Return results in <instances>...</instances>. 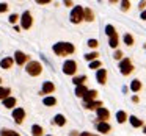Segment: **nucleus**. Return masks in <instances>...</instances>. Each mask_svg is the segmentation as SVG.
Masks as SVG:
<instances>
[{
    "label": "nucleus",
    "mask_w": 146,
    "mask_h": 136,
    "mask_svg": "<svg viewBox=\"0 0 146 136\" xmlns=\"http://www.w3.org/2000/svg\"><path fill=\"white\" fill-rule=\"evenodd\" d=\"M54 52L58 57H66V55H71L76 52V47H74L71 42H57L54 45Z\"/></svg>",
    "instance_id": "obj_1"
},
{
    "label": "nucleus",
    "mask_w": 146,
    "mask_h": 136,
    "mask_svg": "<svg viewBox=\"0 0 146 136\" xmlns=\"http://www.w3.org/2000/svg\"><path fill=\"white\" fill-rule=\"evenodd\" d=\"M25 70H27V74H29V75L38 77L39 74L42 72V66H41V63H39V61H30V63L27 64Z\"/></svg>",
    "instance_id": "obj_2"
},
{
    "label": "nucleus",
    "mask_w": 146,
    "mask_h": 136,
    "mask_svg": "<svg viewBox=\"0 0 146 136\" xmlns=\"http://www.w3.org/2000/svg\"><path fill=\"white\" fill-rule=\"evenodd\" d=\"M83 20V7H74V10L71 11V22L72 24H80Z\"/></svg>",
    "instance_id": "obj_3"
},
{
    "label": "nucleus",
    "mask_w": 146,
    "mask_h": 136,
    "mask_svg": "<svg viewBox=\"0 0 146 136\" xmlns=\"http://www.w3.org/2000/svg\"><path fill=\"white\" fill-rule=\"evenodd\" d=\"M76 70H77V63L74 60H68V61H64V64H63V72L66 74V75H74L76 74Z\"/></svg>",
    "instance_id": "obj_4"
},
{
    "label": "nucleus",
    "mask_w": 146,
    "mask_h": 136,
    "mask_svg": "<svg viewBox=\"0 0 146 136\" xmlns=\"http://www.w3.org/2000/svg\"><path fill=\"white\" fill-rule=\"evenodd\" d=\"M119 70H121L123 75H129V74L133 70V66H132V63H130L129 58H124V60L119 63Z\"/></svg>",
    "instance_id": "obj_5"
},
{
    "label": "nucleus",
    "mask_w": 146,
    "mask_h": 136,
    "mask_svg": "<svg viewBox=\"0 0 146 136\" xmlns=\"http://www.w3.org/2000/svg\"><path fill=\"white\" fill-rule=\"evenodd\" d=\"M32 24H33L32 14H30L29 11H25V13L22 14V17H21V25H22L24 30H29L30 27H32Z\"/></svg>",
    "instance_id": "obj_6"
},
{
    "label": "nucleus",
    "mask_w": 146,
    "mask_h": 136,
    "mask_svg": "<svg viewBox=\"0 0 146 136\" xmlns=\"http://www.w3.org/2000/svg\"><path fill=\"white\" fill-rule=\"evenodd\" d=\"M13 119L16 124L24 122V119H25V111H24V108H14L13 110Z\"/></svg>",
    "instance_id": "obj_7"
},
{
    "label": "nucleus",
    "mask_w": 146,
    "mask_h": 136,
    "mask_svg": "<svg viewBox=\"0 0 146 136\" xmlns=\"http://www.w3.org/2000/svg\"><path fill=\"white\" fill-rule=\"evenodd\" d=\"M27 60H29V55H25L24 52L17 50L16 53H14V61H16L19 66H24V63H27Z\"/></svg>",
    "instance_id": "obj_8"
},
{
    "label": "nucleus",
    "mask_w": 146,
    "mask_h": 136,
    "mask_svg": "<svg viewBox=\"0 0 146 136\" xmlns=\"http://www.w3.org/2000/svg\"><path fill=\"white\" fill-rule=\"evenodd\" d=\"M96 111H98V117L101 119V122H107V119L110 117V113H108L107 108L101 106V108H98Z\"/></svg>",
    "instance_id": "obj_9"
},
{
    "label": "nucleus",
    "mask_w": 146,
    "mask_h": 136,
    "mask_svg": "<svg viewBox=\"0 0 146 136\" xmlns=\"http://www.w3.org/2000/svg\"><path fill=\"white\" fill-rule=\"evenodd\" d=\"M96 80H98V83H101V85H105V81H107V70L99 69L98 74H96Z\"/></svg>",
    "instance_id": "obj_10"
},
{
    "label": "nucleus",
    "mask_w": 146,
    "mask_h": 136,
    "mask_svg": "<svg viewBox=\"0 0 146 136\" xmlns=\"http://www.w3.org/2000/svg\"><path fill=\"white\" fill-rule=\"evenodd\" d=\"M13 64H14V60L11 57L3 58V60L0 61V67H2V69H11V67H13Z\"/></svg>",
    "instance_id": "obj_11"
},
{
    "label": "nucleus",
    "mask_w": 146,
    "mask_h": 136,
    "mask_svg": "<svg viewBox=\"0 0 146 136\" xmlns=\"http://www.w3.org/2000/svg\"><path fill=\"white\" fill-rule=\"evenodd\" d=\"M55 91V86L52 81H44V85H42V91L41 94H50V92Z\"/></svg>",
    "instance_id": "obj_12"
},
{
    "label": "nucleus",
    "mask_w": 146,
    "mask_h": 136,
    "mask_svg": "<svg viewBox=\"0 0 146 136\" xmlns=\"http://www.w3.org/2000/svg\"><path fill=\"white\" fill-rule=\"evenodd\" d=\"M96 97H98V91L91 89V91H86V94L83 95V100L85 102H94Z\"/></svg>",
    "instance_id": "obj_13"
},
{
    "label": "nucleus",
    "mask_w": 146,
    "mask_h": 136,
    "mask_svg": "<svg viewBox=\"0 0 146 136\" xmlns=\"http://www.w3.org/2000/svg\"><path fill=\"white\" fill-rule=\"evenodd\" d=\"M83 19L88 20V22L94 20V13L91 11V8H83Z\"/></svg>",
    "instance_id": "obj_14"
},
{
    "label": "nucleus",
    "mask_w": 146,
    "mask_h": 136,
    "mask_svg": "<svg viewBox=\"0 0 146 136\" xmlns=\"http://www.w3.org/2000/svg\"><path fill=\"white\" fill-rule=\"evenodd\" d=\"M101 106H102V102H85L86 110H98Z\"/></svg>",
    "instance_id": "obj_15"
},
{
    "label": "nucleus",
    "mask_w": 146,
    "mask_h": 136,
    "mask_svg": "<svg viewBox=\"0 0 146 136\" xmlns=\"http://www.w3.org/2000/svg\"><path fill=\"white\" fill-rule=\"evenodd\" d=\"M129 120H130V124H132V127H135V128H138V127H141V125H143V120H141V119H138L137 116H130V117H129Z\"/></svg>",
    "instance_id": "obj_16"
},
{
    "label": "nucleus",
    "mask_w": 146,
    "mask_h": 136,
    "mask_svg": "<svg viewBox=\"0 0 146 136\" xmlns=\"http://www.w3.org/2000/svg\"><path fill=\"white\" fill-rule=\"evenodd\" d=\"M98 131H101V133H108V131H110V125H108L107 122H99V124H98Z\"/></svg>",
    "instance_id": "obj_17"
},
{
    "label": "nucleus",
    "mask_w": 146,
    "mask_h": 136,
    "mask_svg": "<svg viewBox=\"0 0 146 136\" xmlns=\"http://www.w3.org/2000/svg\"><path fill=\"white\" fill-rule=\"evenodd\" d=\"M14 105H16V99L14 97H7L3 100V106L5 108H14Z\"/></svg>",
    "instance_id": "obj_18"
},
{
    "label": "nucleus",
    "mask_w": 146,
    "mask_h": 136,
    "mask_svg": "<svg viewBox=\"0 0 146 136\" xmlns=\"http://www.w3.org/2000/svg\"><path fill=\"white\" fill-rule=\"evenodd\" d=\"M130 89H132L133 92H138L140 89H141V81H140V80H133V81L130 83Z\"/></svg>",
    "instance_id": "obj_19"
},
{
    "label": "nucleus",
    "mask_w": 146,
    "mask_h": 136,
    "mask_svg": "<svg viewBox=\"0 0 146 136\" xmlns=\"http://www.w3.org/2000/svg\"><path fill=\"white\" fill-rule=\"evenodd\" d=\"M86 91H88V89H86V86H77L76 88V95L77 97H83V95L86 94Z\"/></svg>",
    "instance_id": "obj_20"
},
{
    "label": "nucleus",
    "mask_w": 146,
    "mask_h": 136,
    "mask_svg": "<svg viewBox=\"0 0 146 136\" xmlns=\"http://www.w3.org/2000/svg\"><path fill=\"white\" fill-rule=\"evenodd\" d=\"M10 94H11L10 88H0V99H2V100H5L7 97H10Z\"/></svg>",
    "instance_id": "obj_21"
},
{
    "label": "nucleus",
    "mask_w": 146,
    "mask_h": 136,
    "mask_svg": "<svg viewBox=\"0 0 146 136\" xmlns=\"http://www.w3.org/2000/svg\"><path fill=\"white\" fill-rule=\"evenodd\" d=\"M116 120L119 124H124L127 120V114L124 113V111H118V113H116Z\"/></svg>",
    "instance_id": "obj_22"
},
{
    "label": "nucleus",
    "mask_w": 146,
    "mask_h": 136,
    "mask_svg": "<svg viewBox=\"0 0 146 136\" xmlns=\"http://www.w3.org/2000/svg\"><path fill=\"white\" fill-rule=\"evenodd\" d=\"M32 135H33V136H42V127L33 125V127H32Z\"/></svg>",
    "instance_id": "obj_23"
},
{
    "label": "nucleus",
    "mask_w": 146,
    "mask_h": 136,
    "mask_svg": "<svg viewBox=\"0 0 146 136\" xmlns=\"http://www.w3.org/2000/svg\"><path fill=\"white\" fill-rule=\"evenodd\" d=\"M55 124L60 125V127H63L64 124H66V119H64L63 114H57V116H55Z\"/></svg>",
    "instance_id": "obj_24"
},
{
    "label": "nucleus",
    "mask_w": 146,
    "mask_h": 136,
    "mask_svg": "<svg viewBox=\"0 0 146 136\" xmlns=\"http://www.w3.org/2000/svg\"><path fill=\"white\" fill-rule=\"evenodd\" d=\"M108 45H110V47H113V49L118 47V35L110 36V39H108Z\"/></svg>",
    "instance_id": "obj_25"
},
{
    "label": "nucleus",
    "mask_w": 146,
    "mask_h": 136,
    "mask_svg": "<svg viewBox=\"0 0 146 136\" xmlns=\"http://www.w3.org/2000/svg\"><path fill=\"white\" fill-rule=\"evenodd\" d=\"M74 85H77V86H82L83 85V81H86V77L85 75H82V77H74Z\"/></svg>",
    "instance_id": "obj_26"
},
{
    "label": "nucleus",
    "mask_w": 146,
    "mask_h": 136,
    "mask_svg": "<svg viewBox=\"0 0 146 136\" xmlns=\"http://www.w3.org/2000/svg\"><path fill=\"white\" fill-rule=\"evenodd\" d=\"M42 102H44L46 106H54V105L57 103V99H54V97H46Z\"/></svg>",
    "instance_id": "obj_27"
},
{
    "label": "nucleus",
    "mask_w": 146,
    "mask_h": 136,
    "mask_svg": "<svg viewBox=\"0 0 146 136\" xmlns=\"http://www.w3.org/2000/svg\"><path fill=\"white\" fill-rule=\"evenodd\" d=\"M98 57H99V53L93 52V53H86V55H85V60L91 63V61H96V58H98Z\"/></svg>",
    "instance_id": "obj_28"
},
{
    "label": "nucleus",
    "mask_w": 146,
    "mask_h": 136,
    "mask_svg": "<svg viewBox=\"0 0 146 136\" xmlns=\"http://www.w3.org/2000/svg\"><path fill=\"white\" fill-rule=\"evenodd\" d=\"M105 33H107L108 36L116 35V32H115V27H113V25H107V27H105Z\"/></svg>",
    "instance_id": "obj_29"
},
{
    "label": "nucleus",
    "mask_w": 146,
    "mask_h": 136,
    "mask_svg": "<svg viewBox=\"0 0 146 136\" xmlns=\"http://www.w3.org/2000/svg\"><path fill=\"white\" fill-rule=\"evenodd\" d=\"M124 42H126L127 45H132V44H133V38H132V35H129V33H127V35H124Z\"/></svg>",
    "instance_id": "obj_30"
},
{
    "label": "nucleus",
    "mask_w": 146,
    "mask_h": 136,
    "mask_svg": "<svg viewBox=\"0 0 146 136\" xmlns=\"http://www.w3.org/2000/svg\"><path fill=\"white\" fill-rule=\"evenodd\" d=\"M99 67H101V61H91V63H90V69H99Z\"/></svg>",
    "instance_id": "obj_31"
},
{
    "label": "nucleus",
    "mask_w": 146,
    "mask_h": 136,
    "mask_svg": "<svg viewBox=\"0 0 146 136\" xmlns=\"http://www.w3.org/2000/svg\"><path fill=\"white\" fill-rule=\"evenodd\" d=\"M11 133H13V130H8V128L0 130V136H11Z\"/></svg>",
    "instance_id": "obj_32"
},
{
    "label": "nucleus",
    "mask_w": 146,
    "mask_h": 136,
    "mask_svg": "<svg viewBox=\"0 0 146 136\" xmlns=\"http://www.w3.org/2000/svg\"><path fill=\"white\" fill-rule=\"evenodd\" d=\"M86 44H88V45H90V47H91V49H96V47H98V45H99V42L96 41V39H90V41L86 42Z\"/></svg>",
    "instance_id": "obj_33"
},
{
    "label": "nucleus",
    "mask_w": 146,
    "mask_h": 136,
    "mask_svg": "<svg viewBox=\"0 0 146 136\" xmlns=\"http://www.w3.org/2000/svg\"><path fill=\"white\" fill-rule=\"evenodd\" d=\"M129 8H130V2H127V0H126V2L121 3V10H123V11H127Z\"/></svg>",
    "instance_id": "obj_34"
},
{
    "label": "nucleus",
    "mask_w": 146,
    "mask_h": 136,
    "mask_svg": "<svg viewBox=\"0 0 146 136\" xmlns=\"http://www.w3.org/2000/svg\"><path fill=\"white\" fill-rule=\"evenodd\" d=\"M17 19H19V16H17V14H11V16H10V22L11 24H16Z\"/></svg>",
    "instance_id": "obj_35"
},
{
    "label": "nucleus",
    "mask_w": 146,
    "mask_h": 136,
    "mask_svg": "<svg viewBox=\"0 0 146 136\" xmlns=\"http://www.w3.org/2000/svg\"><path fill=\"white\" fill-rule=\"evenodd\" d=\"M113 58H115V60H121V58H123V53H121L119 50H116V52H115V55H113Z\"/></svg>",
    "instance_id": "obj_36"
},
{
    "label": "nucleus",
    "mask_w": 146,
    "mask_h": 136,
    "mask_svg": "<svg viewBox=\"0 0 146 136\" xmlns=\"http://www.w3.org/2000/svg\"><path fill=\"white\" fill-rule=\"evenodd\" d=\"M8 10V5L7 3H0V13H5Z\"/></svg>",
    "instance_id": "obj_37"
},
{
    "label": "nucleus",
    "mask_w": 146,
    "mask_h": 136,
    "mask_svg": "<svg viewBox=\"0 0 146 136\" xmlns=\"http://www.w3.org/2000/svg\"><path fill=\"white\" fill-rule=\"evenodd\" d=\"M39 5H46V3H49V0H36Z\"/></svg>",
    "instance_id": "obj_38"
},
{
    "label": "nucleus",
    "mask_w": 146,
    "mask_h": 136,
    "mask_svg": "<svg viewBox=\"0 0 146 136\" xmlns=\"http://www.w3.org/2000/svg\"><path fill=\"white\" fill-rule=\"evenodd\" d=\"M145 7H146V2H140V10H143Z\"/></svg>",
    "instance_id": "obj_39"
},
{
    "label": "nucleus",
    "mask_w": 146,
    "mask_h": 136,
    "mask_svg": "<svg viewBox=\"0 0 146 136\" xmlns=\"http://www.w3.org/2000/svg\"><path fill=\"white\" fill-rule=\"evenodd\" d=\"M69 136H80V135H79L77 131H71V135H69Z\"/></svg>",
    "instance_id": "obj_40"
},
{
    "label": "nucleus",
    "mask_w": 146,
    "mask_h": 136,
    "mask_svg": "<svg viewBox=\"0 0 146 136\" xmlns=\"http://www.w3.org/2000/svg\"><path fill=\"white\" fill-rule=\"evenodd\" d=\"M141 19H145V20H146V10L141 13Z\"/></svg>",
    "instance_id": "obj_41"
},
{
    "label": "nucleus",
    "mask_w": 146,
    "mask_h": 136,
    "mask_svg": "<svg viewBox=\"0 0 146 136\" xmlns=\"http://www.w3.org/2000/svg\"><path fill=\"white\" fill-rule=\"evenodd\" d=\"M132 100L135 102V103H138V97H137V95H133V97H132Z\"/></svg>",
    "instance_id": "obj_42"
},
{
    "label": "nucleus",
    "mask_w": 146,
    "mask_h": 136,
    "mask_svg": "<svg viewBox=\"0 0 146 136\" xmlns=\"http://www.w3.org/2000/svg\"><path fill=\"white\" fill-rule=\"evenodd\" d=\"M80 136H91V135H90L88 131H83V133H82V135H80Z\"/></svg>",
    "instance_id": "obj_43"
},
{
    "label": "nucleus",
    "mask_w": 146,
    "mask_h": 136,
    "mask_svg": "<svg viewBox=\"0 0 146 136\" xmlns=\"http://www.w3.org/2000/svg\"><path fill=\"white\" fill-rule=\"evenodd\" d=\"M11 136H19V133H16V131H13V133H11Z\"/></svg>",
    "instance_id": "obj_44"
},
{
    "label": "nucleus",
    "mask_w": 146,
    "mask_h": 136,
    "mask_svg": "<svg viewBox=\"0 0 146 136\" xmlns=\"http://www.w3.org/2000/svg\"><path fill=\"white\" fill-rule=\"evenodd\" d=\"M91 136H98V135H91Z\"/></svg>",
    "instance_id": "obj_45"
},
{
    "label": "nucleus",
    "mask_w": 146,
    "mask_h": 136,
    "mask_svg": "<svg viewBox=\"0 0 146 136\" xmlns=\"http://www.w3.org/2000/svg\"><path fill=\"white\" fill-rule=\"evenodd\" d=\"M145 133H146V127H145Z\"/></svg>",
    "instance_id": "obj_46"
},
{
    "label": "nucleus",
    "mask_w": 146,
    "mask_h": 136,
    "mask_svg": "<svg viewBox=\"0 0 146 136\" xmlns=\"http://www.w3.org/2000/svg\"><path fill=\"white\" fill-rule=\"evenodd\" d=\"M0 83H2V78H0Z\"/></svg>",
    "instance_id": "obj_47"
},
{
    "label": "nucleus",
    "mask_w": 146,
    "mask_h": 136,
    "mask_svg": "<svg viewBox=\"0 0 146 136\" xmlns=\"http://www.w3.org/2000/svg\"><path fill=\"white\" fill-rule=\"evenodd\" d=\"M47 136H50V135H47Z\"/></svg>",
    "instance_id": "obj_48"
}]
</instances>
